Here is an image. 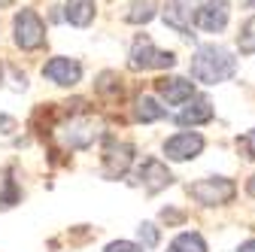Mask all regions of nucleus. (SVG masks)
<instances>
[{
  "label": "nucleus",
  "instance_id": "nucleus-27",
  "mask_svg": "<svg viewBox=\"0 0 255 252\" xmlns=\"http://www.w3.org/2000/svg\"><path fill=\"white\" fill-rule=\"evenodd\" d=\"M246 192H249V195L255 198V173H252V179H249V185H246Z\"/></svg>",
  "mask_w": 255,
  "mask_h": 252
},
{
  "label": "nucleus",
  "instance_id": "nucleus-20",
  "mask_svg": "<svg viewBox=\"0 0 255 252\" xmlns=\"http://www.w3.org/2000/svg\"><path fill=\"white\" fill-rule=\"evenodd\" d=\"M94 91L104 94V98H116V94H122V79H119V73L104 70V73L98 76V82H94Z\"/></svg>",
  "mask_w": 255,
  "mask_h": 252
},
{
  "label": "nucleus",
  "instance_id": "nucleus-26",
  "mask_svg": "<svg viewBox=\"0 0 255 252\" xmlns=\"http://www.w3.org/2000/svg\"><path fill=\"white\" fill-rule=\"evenodd\" d=\"M237 252H255V240H246V243H240V249Z\"/></svg>",
  "mask_w": 255,
  "mask_h": 252
},
{
  "label": "nucleus",
  "instance_id": "nucleus-23",
  "mask_svg": "<svg viewBox=\"0 0 255 252\" xmlns=\"http://www.w3.org/2000/svg\"><path fill=\"white\" fill-rule=\"evenodd\" d=\"M104 252H143V246H140V243H131V240H116V243H110Z\"/></svg>",
  "mask_w": 255,
  "mask_h": 252
},
{
  "label": "nucleus",
  "instance_id": "nucleus-21",
  "mask_svg": "<svg viewBox=\"0 0 255 252\" xmlns=\"http://www.w3.org/2000/svg\"><path fill=\"white\" fill-rule=\"evenodd\" d=\"M137 234H140V246H143V249H152V246L158 243V228H155L152 222H143V225L137 228Z\"/></svg>",
  "mask_w": 255,
  "mask_h": 252
},
{
  "label": "nucleus",
  "instance_id": "nucleus-1",
  "mask_svg": "<svg viewBox=\"0 0 255 252\" xmlns=\"http://www.w3.org/2000/svg\"><path fill=\"white\" fill-rule=\"evenodd\" d=\"M191 79H198L204 85H216V82H225L237 73V58L219 43H207L195 52L191 58Z\"/></svg>",
  "mask_w": 255,
  "mask_h": 252
},
{
  "label": "nucleus",
  "instance_id": "nucleus-11",
  "mask_svg": "<svg viewBox=\"0 0 255 252\" xmlns=\"http://www.w3.org/2000/svg\"><path fill=\"white\" fill-rule=\"evenodd\" d=\"M195 3L191 0H167V6H164V24L173 27L176 34L188 37L191 34V21H195Z\"/></svg>",
  "mask_w": 255,
  "mask_h": 252
},
{
  "label": "nucleus",
  "instance_id": "nucleus-15",
  "mask_svg": "<svg viewBox=\"0 0 255 252\" xmlns=\"http://www.w3.org/2000/svg\"><path fill=\"white\" fill-rule=\"evenodd\" d=\"M67 18L76 27H88L94 21V0H67Z\"/></svg>",
  "mask_w": 255,
  "mask_h": 252
},
{
  "label": "nucleus",
  "instance_id": "nucleus-7",
  "mask_svg": "<svg viewBox=\"0 0 255 252\" xmlns=\"http://www.w3.org/2000/svg\"><path fill=\"white\" fill-rule=\"evenodd\" d=\"M43 76L55 85H64V88H70L82 79V64L76 58H64V55H55L49 58L46 64H43Z\"/></svg>",
  "mask_w": 255,
  "mask_h": 252
},
{
  "label": "nucleus",
  "instance_id": "nucleus-10",
  "mask_svg": "<svg viewBox=\"0 0 255 252\" xmlns=\"http://www.w3.org/2000/svg\"><path fill=\"white\" fill-rule=\"evenodd\" d=\"M155 88L170 107H182L195 98V82L182 79V76H161V79H155Z\"/></svg>",
  "mask_w": 255,
  "mask_h": 252
},
{
  "label": "nucleus",
  "instance_id": "nucleus-24",
  "mask_svg": "<svg viewBox=\"0 0 255 252\" xmlns=\"http://www.w3.org/2000/svg\"><path fill=\"white\" fill-rule=\"evenodd\" d=\"M182 219H185L182 210H161V222H167V225H176V222H182Z\"/></svg>",
  "mask_w": 255,
  "mask_h": 252
},
{
  "label": "nucleus",
  "instance_id": "nucleus-3",
  "mask_svg": "<svg viewBox=\"0 0 255 252\" xmlns=\"http://www.w3.org/2000/svg\"><path fill=\"white\" fill-rule=\"evenodd\" d=\"M188 195L195 198L198 204H204V207H225V204L234 201L237 188H234V182L228 176H207V179L191 182Z\"/></svg>",
  "mask_w": 255,
  "mask_h": 252
},
{
  "label": "nucleus",
  "instance_id": "nucleus-5",
  "mask_svg": "<svg viewBox=\"0 0 255 252\" xmlns=\"http://www.w3.org/2000/svg\"><path fill=\"white\" fill-rule=\"evenodd\" d=\"M12 30H15V46L24 49V52H34L46 43V24L40 21V15L34 9H21L15 15Z\"/></svg>",
  "mask_w": 255,
  "mask_h": 252
},
{
  "label": "nucleus",
  "instance_id": "nucleus-14",
  "mask_svg": "<svg viewBox=\"0 0 255 252\" xmlns=\"http://www.w3.org/2000/svg\"><path fill=\"white\" fill-rule=\"evenodd\" d=\"M164 116H167V110L158 104L152 94H140V98L134 101V119H137V122H143V125L158 122V119H164Z\"/></svg>",
  "mask_w": 255,
  "mask_h": 252
},
{
  "label": "nucleus",
  "instance_id": "nucleus-22",
  "mask_svg": "<svg viewBox=\"0 0 255 252\" xmlns=\"http://www.w3.org/2000/svg\"><path fill=\"white\" fill-rule=\"evenodd\" d=\"M237 149L246 155V158H255V131H246V134L237 140Z\"/></svg>",
  "mask_w": 255,
  "mask_h": 252
},
{
  "label": "nucleus",
  "instance_id": "nucleus-12",
  "mask_svg": "<svg viewBox=\"0 0 255 252\" xmlns=\"http://www.w3.org/2000/svg\"><path fill=\"white\" fill-rule=\"evenodd\" d=\"M137 176H140V185L146 188L149 195H155V192H161V188H167L170 182H173V176H170V170L158 161V158H146L143 164H140V170H137Z\"/></svg>",
  "mask_w": 255,
  "mask_h": 252
},
{
  "label": "nucleus",
  "instance_id": "nucleus-13",
  "mask_svg": "<svg viewBox=\"0 0 255 252\" xmlns=\"http://www.w3.org/2000/svg\"><path fill=\"white\" fill-rule=\"evenodd\" d=\"M213 116H216V107L210 98H191L182 107V113L176 116V122L179 125H207V122H213Z\"/></svg>",
  "mask_w": 255,
  "mask_h": 252
},
{
  "label": "nucleus",
  "instance_id": "nucleus-17",
  "mask_svg": "<svg viewBox=\"0 0 255 252\" xmlns=\"http://www.w3.org/2000/svg\"><path fill=\"white\" fill-rule=\"evenodd\" d=\"M155 9H158L155 0H131V9H128L125 21H131V24H146V21L155 18Z\"/></svg>",
  "mask_w": 255,
  "mask_h": 252
},
{
  "label": "nucleus",
  "instance_id": "nucleus-2",
  "mask_svg": "<svg viewBox=\"0 0 255 252\" xmlns=\"http://www.w3.org/2000/svg\"><path fill=\"white\" fill-rule=\"evenodd\" d=\"M101 134V122L94 116H73L70 122H64L58 128V140L64 149H88Z\"/></svg>",
  "mask_w": 255,
  "mask_h": 252
},
{
  "label": "nucleus",
  "instance_id": "nucleus-25",
  "mask_svg": "<svg viewBox=\"0 0 255 252\" xmlns=\"http://www.w3.org/2000/svg\"><path fill=\"white\" fill-rule=\"evenodd\" d=\"M12 125H15V122H12L9 116H0V128H3V134H9V131H12Z\"/></svg>",
  "mask_w": 255,
  "mask_h": 252
},
{
  "label": "nucleus",
  "instance_id": "nucleus-4",
  "mask_svg": "<svg viewBox=\"0 0 255 252\" xmlns=\"http://www.w3.org/2000/svg\"><path fill=\"white\" fill-rule=\"evenodd\" d=\"M173 64H176L173 52L155 49V43L143 34L134 40V46H131V67L134 70H170Z\"/></svg>",
  "mask_w": 255,
  "mask_h": 252
},
{
  "label": "nucleus",
  "instance_id": "nucleus-28",
  "mask_svg": "<svg viewBox=\"0 0 255 252\" xmlns=\"http://www.w3.org/2000/svg\"><path fill=\"white\" fill-rule=\"evenodd\" d=\"M243 3H246V9H255V0H243Z\"/></svg>",
  "mask_w": 255,
  "mask_h": 252
},
{
  "label": "nucleus",
  "instance_id": "nucleus-18",
  "mask_svg": "<svg viewBox=\"0 0 255 252\" xmlns=\"http://www.w3.org/2000/svg\"><path fill=\"white\" fill-rule=\"evenodd\" d=\"M18 198H21V192H18V185H15V179H12V173H9V170H0V210L15 207Z\"/></svg>",
  "mask_w": 255,
  "mask_h": 252
},
{
  "label": "nucleus",
  "instance_id": "nucleus-8",
  "mask_svg": "<svg viewBox=\"0 0 255 252\" xmlns=\"http://www.w3.org/2000/svg\"><path fill=\"white\" fill-rule=\"evenodd\" d=\"M201 152H204V137L198 131H182L164 140V155L170 161H188V158H198Z\"/></svg>",
  "mask_w": 255,
  "mask_h": 252
},
{
  "label": "nucleus",
  "instance_id": "nucleus-29",
  "mask_svg": "<svg viewBox=\"0 0 255 252\" xmlns=\"http://www.w3.org/2000/svg\"><path fill=\"white\" fill-rule=\"evenodd\" d=\"M0 82H3V64H0Z\"/></svg>",
  "mask_w": 255,
  "mask_h": 252
},
{
  "label": "nucleus",
  "instance_id": "nucleus-16",
  "mask_svg": "<svg viewBox=\"0 0 255 252\" xmlns=\"http://www.w3.org/2000/svg\"><path fill=\"white\" fill-rule=\"evenodd\" d=\"M167 252H207V243L198 231H182L170 240Z\"/></svg>",
  "mask_w": 255,
  "mask_h": 252
},
{
  "label": "nucleus",
  "instance_id": "nucleus-6",
  "mask_svg": "<svg viewBox=\"0 0 255 252\" xmlns=\"http://www.w3.org/2000/svg\"><path fill=\"white\" fill-rule=\"evenodd\" d=\"M134 161V146L131 143H119V140H107L104 155H101V164H104V176L107 179H119L128 173Z\"/></svg>",
  "mask_w": 255,
  "mask_h": 252
},
{
  "label": "nucleus",
  "instance_id": "nucleus-19",
  "mask_svg": "<svg viewBox=\"0 0 255 252\" xmlns=\"http://www.w3.org/2000/svg\"><path fill=\"white\" fill-rule=\"evenodd\" d=\"M237 49H240V55H255V15H249V18L240 24Z\"/></svg>",
  "mask_w": 255,
  "mask_h": 252
},
{
  "label": "nucleus",
  "instance_id": "nucleus-9",
  "mask_svg": "<svg viewBox=\"0 0 255 252\" xmlns=\"http://www.w3.org/2000/svg\"><path fill=\"white\" fill-rule=\"evenodd\" d=\"M231 15V3L228 0H207V3L195 12V24L207 34H222Z\"/></svg>",
  "mask_w": 255,
  "mask_h": 252
}]
</instances>
